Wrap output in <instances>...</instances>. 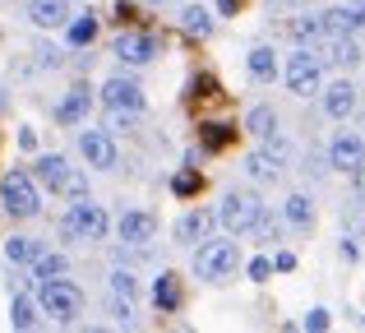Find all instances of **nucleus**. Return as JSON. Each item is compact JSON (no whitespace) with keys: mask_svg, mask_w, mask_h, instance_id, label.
I'll list each match as a JSON object with an SVG mask.
<instances>
[{"mask_svg":"<svg viewBox=\"0 0 365 333\" xmlns=\"http://www.w3.org/2000/svg\"><path fill=\"white\" fill-rule=\"evenodd\" d=\"M107 232H111L107 208H102V204H93L88 195H83V199H74V204H70V213L61 217V236H65V241H107Z\"/></svg>","mask_w":365,"mask_h":333,"instance_id":"1","label":"nucleus"},{"mask_svg":"<svg viewBox=\"0 0 365 333\" xmlns=\"http://www.w3.org/2000/svg\"><path fill=\"white\" fill-rule=\"evenodd\" d=\"M282 79H287V88H292L296 98H314V93L324 88L319 51H314V46H296V51L287 56V65H282Z\"/></svg>","mask_w":365,"mask_h":333,"instance_id":"2","label":"nucleus"},{"mask_svg":"<svg viewBox=\"0 0 365 333\" xmlns=\"http://www.w3.org/2000/svg\"><path fill=\"white\" fill-rule=\"evenodd\" d=\"M37 310L51 315L56 324H74V319L83 315V292L65 278H46L42 292H37Z\"/></svg>","mask_w":365,"mask_h":333,"instance_id":"3","label":"nucleus"},{"mask_svg":"<svg viewBox=\"0 0 365 333\" xmlns=\"http://www.w3.org/2000/svg\"><path fill=\"white\" fill-rule=\"evenodd\" d=\"M0 204L9 217H37L42 213V190H37L33 171H5L0 180Z\"/></svg>","mask_w":365,"mask_h":333,"instance_id":"4","label":"nucleus"},{"mask_svg":"<svg viewBox=\"0 0 365 333\" xmlns=\"http://www.w3.org/2000/svg\"><path fill=\"white\" fill-rule=\"evenodd\" d=\"M236 264H241V250H236V241H204L195 250V278H208V282H222L236 273Z\"/></svg>","mask_w":365,"mask_h":333,"instance_id":"5","label":"nucleus"},{"mask_svg":"<svg viewBox=\"0 0 365 333\" xmlns=\"http://www.w3.org/2000/svg\"><path fill=\"white\" fill-rule=\"evenodd\" d=\"M264 213V204H259V195H250V190H232V195H222V208H217V222L227 227L232 236H241L255 227V217Z\"/></svg>","mask_w":365,"mask_h":333,"instance_id":"6","label":"nucleus"},{"mask_svg":"<svg viewBox=\"0 0 365 333\" xmlns=\"http://www.w3.org/2000/svg\"><path fill=\"white\" fill-rule=\"evenodd\" d=\"M329 167H338V171H347V176H356V171L365 167V139L342 130V135L329 144Z\"/></svg>","mask_w":365,"mask_h":333,"instance_id":"7","label":"nucleus"},{"mask_svg":"<svg viewBox=\"0 0 365 333\" xmlns=\"http://www.w3.org/2000/svg\"><path fill=\"white\" fill-rule=\"evenodd\" d=\"M79 153L88 158V167L111 171V167H116V139H111L107 130H83V135H79Z\"/></svg>","mask_w":365,"mask_h":333,"instance_id":"8","label":"nucleus"},{"mask_svg":"<svg viewBox=\"0 0 365 333\" xmlns=\"http://www.w3.org/2000/svg\"><path fill=\"white\" fill-rule=\"evenodd\" d=\"M111 56L125 61V65H148L153 56H158V37H148V33H120L116 46H111Z\"/></svg>","mask_w":365,"mask_h":333,"instance_id":"9","label":"nucleus"},{"mask_svg":"<svg viewBox=\"0 0 365 333\" xmlns=\"http://www.w3.org/2000/svg\"><path fill=\"white\" fill-rule=\"evenodd\" d=\"M88 111H93V88L88 83H74V88L56 102V121H61V125H79Z\"/></svg>","mask_w":365,"mask_h":333,"instance_id":"10","label":"nucleus"},{"mask_svg":"<svg viewBox=\"0 0 365 333\" xmlns=\"http://www.w3.org/2000/svg\"><path fill=\"white\" fill-rule=\"evenodd\" d=\"M102 102H107V107H120V111H143V88L134 79H107L102 83Z\"/></svg>","mask_w":365,"mask_h":333,"instance_id":"11","label":"nucleus"},{"mask_svg":"<svg viewBox=\"0 0 365 333\" xmlns=\"http://www.w3.org/2000/svg\"><path fill=\"white\" fill-rule=\"evenodd\" d=\"M153 236H158V217H153V213H143V208L120 213V241L125 245H148Z\"/></svg>","mask_w":365,"mask_h":333,"instance_id":"12","label":"nucleus"},{"mask_svg":"<svg viewBox=\"0 0 365 333\" xmlns=\"http://www.w3.org/2000/svg\"><path fill=\"white\" fill-rule=\"evenodd\" d=\"M351 111H356V88H351L347 79L329 83V88H324V116H333V121H347Z\"/></svg>","mask_w":365,"mask_h":333,"instance_id":"13","label":"nucleus"},{"mask_svg":"<svg viewBox=\"0 0 365 333\" xmlns=\"http://www.w3.org/2000/svg\"><path fill=\"white\" fill-rule=\"evenodd\" d=\"M217 213H208V208H195V213H185L176 222V241L180 245H195V241H208V232H213Z\"/></svg>","mask_w":365,"mask_h":333,"instance_id":"14","label":"nucleus"},{"mask_svg":"<svg viewBox=\"0 0 365 333\" xmlns=\"http://www.w3.org/2000/svg\"><path fill=\"white\" fill-rule=\"evenodd\" d=\"M28 19L37 28H65L70 24V0H28Z\"/></svg>","mask_w":365,"mask_h":333,"instance_id":"15","label":"nucleus"},{"mask_svg":"<svg viewBox=\"0 0 365 333\" xmlns=\"http://www.w3.org/2000/svg\"><path fill=\"white\" fill-rule=\"evenodd\" d=\"M65 176H70V163H65L61 153H42L33 163V180H37V185H46V190H56V195H61Z\"/></svg>","mask_w":365,"mask_h":333,"instance_id":"16","label":"nucleus"},{"mask_svg":"<svg viewBox=\"0 0 365 333\" xmlns=\"http://www.w3.org/2000/svg\"><path fill=\"white\" fill-rule=\"evenodd\" d=\"M319 61L324 65H356L361 61V46H356V37H324V51H319Z\"/></svg>","mask_w":365,"mask_h":333,"instance_id":"17","label":"nucleus"},{"mask_svg":"<svg viewBox=\"0 0 365 333\" xmlns=\"http://www.w3.org/2000/svg\"><path fill=\"white\" fill-rule=\"evenodd\" d=\"M153 306H158L162 315L180 310V278L176 273H158V282H153Z\"/></svg>","mask_w":365,"mask_h":333,"instance_id":"18","label":"nucleus"},{"mask_svg":"<svg viewBox=\"0 0 365 333\" xmlns=\"http://www.w3.org/2000/svg\"><path fill=\"white\" fill-rule=\"evenodd\" d=\"M245 70H250V79H259V83L277 79V51L273 46H255V51L245 56Z\"/></svg>","mask_w":365,"mask_h":333,"instance_id":"19","label":"nucleus"},{"mask_svg":"<svg viewBox=\"0 0 365 333\" xmlns=\"http://www.w3.org/2000/svg\"><path fill=\"white\" fill-rule=\"evenodd\" d=\"M287 33H292L301 46H319V42H324V24H319V14H301V19H292V24H287Z\"/></svg>","mask_w":365,"mask_h":333,"instance_id":"20","label":"nucleus"},{"mask_svg":"<svg viewBox=\"0 0 365 333\" xmlns=\"http://www.w3.org/2000/svg\"><path fill=\"white\" fill-rule=\"evenodd\" d=\"M282 222H292V227H314V204H310V195H287Z\"/></svg>","mask_w":365,"mask_h":333,"instance_id":"21","label":"nucleus"},{"mask_svg":"<svg viewBox=\"0 0 365 333\" xmlns=\"http://www.w3.org/2000/svg\"><path fill=\"white\" fill-rule=\"evenodd\" d=\"M180 28H185L190 37H213V14H208L204 5H185L180 9Z\"/></svg>","mask_w":365,"mask_h":333,"instance_id":"22","label":"nucleus"},{"mask_svg":"<svg viewBox=\"0 0 365 333\" xmlns=\"http://www.w3.org/2000/svg\"><path fill=\"white\" fill-rule=\"evenodd\" d=\"M93 37H98V19H93V14H70V24H65V42H70V46H88Z\"/></svg>","mask_w":365,"mask_h":333,"instance_id":"23","label":"nucleus"},{"mask_svg":"<svg viewBox=\"0 0 365 333\" xmlns=\"http://www.w3.org/2000/svg\"><path fill=\"white\" fill-rule=\"evenodd\" d=\"M245 130L255 139H268V135H277V111L273 107H250V116H245Z\"/></svg>","mask_w":365,"mask_h":333,"instance_id":"24","label":"nucleus"},{"mask_svg":"<svg viewBox=\"0 0 365 333\" xmlns=\"http://www.w3.org/2000/svg\"><path fill=\"white\" fill-rule=\"evenodd\" d=\"M37 255H42V245H37L33 236H9L5 241V260L9 264H33Z\"/></svg>","mask_w":365,"mask_h":333,"instance_id":"25","label":"nucleus"},{"mask_svg":"<svg viewBox=\"0 0 365 333\" xmlns=\"http://www.w3.org/2000/svg\"><path fill=\"white\" fill-rule=\"evenodd\" d=\"M199 139H204V148H208V153H222V148L236 139V130H232V125H222V121H208V125L199 130Z\"/></svg>","mask_w":365,"mask_h":333,"instance_id":"26","label":"nucleus"},{"mask_svg":"<svg viewBox=\"0 0 365 333\" xmlns=\"http://www.w3.org/2000/svg\"><path fill=\"white\" fill-rule=\"evenodd\" d=\"M65 269H70V264H65V255H37L33 260V278L37 282H46V278H65Z\"/></svg>","mask_w":365,"mask_h":333,"instance_id":"27","label":"nucleus"},{"mask_svg":"<svg viewBox=\"0 0 365 333\" xmlns=\"http://www.w3.org/2000/svg\"><path fill=\"white\" fill-rule=\"evenodd\" d=\"M9 324H14V329H37V306L28 297H14V306H9Z\"/></svg>","mask_w":365,"mask_h":333,"instance_id":"28","label":"nucleus"},{"mask_svg":"<svg viewBox=\"0 0 365 333\" xmlns=\"http://www.w3.org/2000/svg\"><path fill=\"white\" fill-rule=\"evenodd\" d=\"M250 232H255L264 245H273V241H282V217H273V213H259Z\"/></svg>","mask_w":365,"mask_h":333,"instance_id":"29","label":"nucleus"},{"mask_svg":"<svg viewBox=\"0 0 365 333\" xmlns=\"http://www.w3.org/2000/svg\"><path fill=\"white\" fill-rule=\"evenodd\" d=\"M199 185H204V176H199V171H176V176H171V195H180V199L199 195Z\"/></svg>","mask_w":365,"mask_h":333,"instance_id":"30","label":"nucleus"},{"mask_svg":"<svg viewBox=\"0 0 365 333\" xmlns=\"http://www.w3.org/2000/svg\"><path fill=\"white\" fill-rule=\"evenodd\" d=\"M111 292L125 297V301H134V297H139V278H134L130 269H116V273H111Z\"/></svg>","mask_w":365,"mask_h":333,"instance_id":"31","label":"nucleus"},{"mask_svg":"<svg viewBox=\"0 0 365 333\" xmlns=\"http://www.w3.org/2000/svg\"><path fill=\"white\" fill-rule=\"evenodd\" d=\"M245 273H250V278H255V282H268V278H273V260H268V255H255Z\"/></svg>","mask_w":365,"mask_h":333,"instance_id":"32","label":"nucleus"},{"mask_svg":"<svg viewBox=\"0 0 365 333\" xmlns=\"http://www.w3.org/2000/svg\"><path fill=\"white\" fill-rule=\"evenodd\" d=\"M61 195H70V199H83V195H88V180H83L79 171H70V176H65V185H61Z\"/></svg>","mask_w":365,"mask_h":333,"instance_id":"33","label":"nucleus"},{"mask_svg":"<svg viewBox=\"0 0 365 333\" xmlns=\"http://www.w3.org/2000/svg\"><path fill=\"white\" fill-rule=\"evenodd\" d=\"M305 329H310V333H324V329H329V310H310V315H305Z\"/></svg>","mask_w":365,"mask_h":333,"instance_id":"34","label":"nucleus"},{"mask_svg":"<svg viewBox=\"0 0 365 333\" xmlns=\"http://www.w3.org/2000/svg\"><path fill=\"white\" fill-rule=\"evenodd\" d=\"M292 269H296V255L292 250H277L273 255V273H292Z\"/></svg>","mask_w":365,"mask_h":333,"instance_id":"35","label":"nucleus"},{"mask_svg":"<svg viewBox=\"0 0 365 333\" xmlns=\"http://www.w3.org/2000/svg\"><path fill=\"white\" fill-rule=\"evenodd\" d=\"M342 255H347V260H361V245H356V236H342Z\"/></svg>","mask_w":365,"mask_h":333,"instance_id":"36","label":"nucleus"},{"mask_svg":"<svg viewBox=\"0 0 365 333\" xmlns=\"http://www.w3.org/2000/svg\"><path fill=\"white\" fill-rule=\"evenodd\" d=\"M116 19H120V24H130V19H134V5H130V0H120V5H116Z\"/></svg>","mask_w":365,"mask_h":333,"instance_id":"37","label":"nucleus"},{"mask_svg":"<svg viewBox=\"0 0 365 333\" xmlns=\"http://www.w3.org/2000/svg\"><path fill=\"white\" fill-rule=\"evenodd\" d=\"M19 148H37V135H33V130H19Z\"/></svg>","mask_w":365,"mask_h":333,"instance_id":"38","label":"nucleus"},{"mask_svg":"<svg viewBox=\"0 0 365 333\" xmlns=\"http://www.w3.org/2000/svg\"><path fill=\"white\" fill-rule=\"evenodd\" d=\"M217 9H222V14H236V0H217Z\"/></svg>","mask_w":365,"mask_h":333,"instance_id":"39","label":"nucleus"},{"mask_svg":"<svg viewBox=\"0 0 365 333\" xmlns=\"http://www.w3.org/2000/svg\"><path fill=\"white\" fill-rule=\"evenodd\" d=\"M356 185H361V195H365V167L356 171Z\"/></svg>","mask_w":365,"mask_h":333,"instance_id":"40","label":"nucleus"},{"mask_svg":"<svg viewBox=\"0 0 365 333\" xmlns=\"http://www.w3.org/2000/svg\"><path fill=\"white\" fill-rule=\"evenodd\" d=\"M277 5H296V0H273V9H277Z\"/></svg>","mask_w":365,"mask_h":333,"instance_id":"41","label":"nucleus"},{"mask_svg":"<svg viewBox=\"0 0 365 333\" xmlns=\"http://www.w3.org/2000/svg\"><path fill=\"white\" fill-rule=\"evenodd\" d=\"M148 5H171V0H148Z\"/></svg>","mask_w":365,"mask_h":333,"instance_id":"42","label":"nucleus"}]
</instances>
